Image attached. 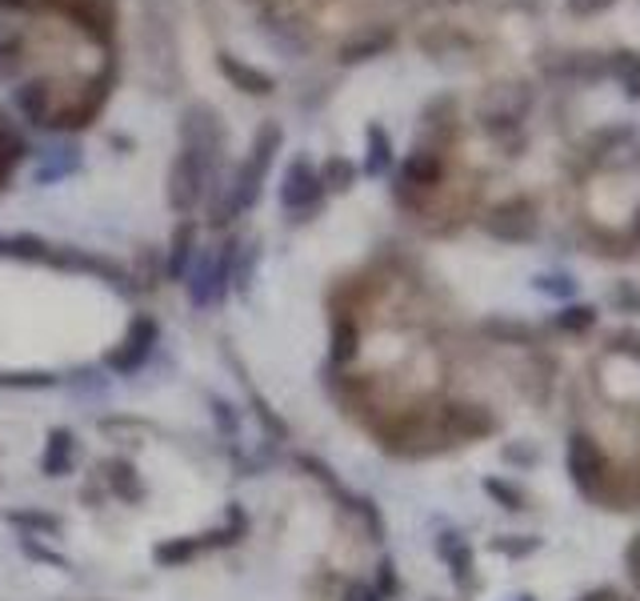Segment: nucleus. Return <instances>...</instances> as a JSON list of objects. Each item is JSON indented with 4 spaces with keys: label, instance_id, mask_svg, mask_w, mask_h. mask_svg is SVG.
Returning a JSON list of instances; mask_svg holds the SVG:
<instances>
[{
    "label": "nucleus",
    "instance_id": "24",
    "mask_svg": "<svg viewBox=\"0 0 640 601\" xmlns=\"http://www.w3.org/2000/svg\"><path fill=\"white\" fill-rule=\"evenodd\" d=\"M205 554V546H200V537H168V542H161V546L153 549V561L156 566H185V561H192V557Z\"/></svg>",
    "mask_w": 640,
    "mask_h": 601
},
{
    "label": "nucleus",
    "instance_id": "20",
    "mask_svg": "<svg viewBox=\"0 0 640 601\" xmlns=\"http://www.w3.org/2000/svg\"><path fill=\"white\" fill-rule=\"evenodd\" d=\"M48 253H53V241L36 233H0V256L9 261H33V265H45Z\"/></svg>",
    "mask_w": 640,
    "mask_h": 601
},
{
    "label": "nucleus",
    "instance_id": "5",
    "mask_svg": "<svg viewBox=\"0 0 640 601\" xmlns=\"http://www.w3.org/2000/svg\"><path fill=\"white\" fill-rule=\"evenodd\" d=\"M324 185H320V168L312 165L309 156H293L280 177V189H276V200L288 217H309L324 205Z\"/></svg>",
    "mask_w": 640,
    "mask_h": 601
},
{
    "label": "nucleus",
    "instance_id": "10",
    "mask_svg": "<svg viewBox=\"0 0 640 601\" xmlns=\"http://www.w3.org/2000/svg\"><path fill=\"white\" fill-rule=\"evenodd\" d=\"M56 105V80L45 73L33 77H16L12 85V109L21 112V121H29L33 129H48V112Z\"/></svg>",
    "mask_w": 640,
    "mask_h": 601
},
{
    "label": "nucleus",
    "instance_id": "14",
    "mask_svg": "<svg viewBox=\"0 0 640 601\" xmlns=\"http://www.w3.org/2000/svg\"><path fill=\"white\" fill-rule=\"evenodd\" d=\"M393 45H397V29H385V24H376V29H365V33H356L353 41H344V45L336 48V61H341V65H365V61H376V56H385Z\"/></svg>",
    "mask_w": 640,
    "mask_h": 601
},
{
    "label": "nucleus",
    "instance_id": "13",
    "mask_svg": "<svg viewBox=\"0 0 640 601\" xmlns=\"http://www.w3.org/2000/svg\"><path fill=\"white\" fill-rule=\"evenodd\" d=\"M197 221L192 217H180L173 237H168V249H165V281H185L192 261H197Z\"/></svg>",
    "mask_w": 640,
    "mask_h": 601
},
{
    "label": "nucleus",
    "instance_id": "19",
    "mask_svg": "<svg viewBox=\"0 0 640 601\" xmlns=\"http://www.w3.org/2000/svg\"><path fill=\"white\" fill-rule=\"evenodd\" d=\"M104 478H109V490L117 493V501H129V505L144 501V481L129 457H112L109 466H104Z\"/></svg>",
    "mask_w": 640,
    "mask_h": 601
},
{
    "label": "nucleus",
    "instance_id": "16",
    "mask_svg": "<svg viewBox=\"0 0 640 601\" xmlns=\"http://www.w3.org/2000/svg\"><path fill=\"white\" fill-rule=\"evenodd\" d=\"M80 168H85V153H80L77 145H65V149H56L53 156H45V161L36 165L33 181L41 185V189H48V185H60V181L77 177Z\"/></svg>",
    "mask_w": 640,
    "mask_h": 601
},
{
    "label": "nucleus",
    "instance_id": "38",
    "mask_svg": "<svg viewBox=\"0 0 640 601\" xmlns=\"http://www.w3.org/2000/svg\"><path fill=\"white\" fill-rule=\"evenodd\" d=\"M629 569H632V578L640 581V537L629 546Z\"/></svg>",
    "mask_w": 640,
    "mask_h": 601
},
{
    "label": "nucleus",
    "instance_id": "40",
    "mask_svg": "<svg viewBox=\"0 0 640 601\" xmlns=\"http://www.w3.org/2000/svg\"><path fill=\"white\" fill-rule=\"evenodd\" d=\"M637 245H640V212H637Z\"/></svg>",
    "mask_w": 640,
    "mask_h": 601
},
{
    "label": "nucleus",
    "instance_id": "18",
    "mask_svg": "<svg viewBox=\"0 0 640 601\" xmlns=\"http://www.w3.org/2000/svg\"><path fill=\"white\" fill-rule=\"evenodd\" d=\"M73 454H77V437H73V429H65V425L48 429L45 457H41L45 478H65L68 469H73Z\"/></svg>",
    "mask_w": 640,
    "mask_h": 601
},
{
    "label": "nucleus",
    "instance_id": "25",
    "mask_svg": "<svg viewBox=\"0 0 640 601\" xmlns=\"http://www.w3.org/2000/svg\"><path fill=\"white\" fill-rule=\"evenodd\" d=\"M437 549H441V557L449 561V569H453V578L461 581V586L468 578H473V549L464 546L461 537H456V534H444L441 542H437Z\"/></svg>",
    "mask_w": 640,
    "mask_h": 601
},
{
    "label": "nucleus",
    "instance_id": "23",
    "mask_svg": "<svg viewBox=\"0 0 640 601\" xmlns=\"http://www.w3.org/2000/svg\"><path fill=\"white\" fill-rule=\"evenodd\" d=\"M356 177H361V165H353L349 156L332 153L329 161L320 165V185H324V193H349L356 185Z\"/></svg>",
    "mask_w": 640,
    "mask_h": 601
},
{
    "label": "nucleus",
    "instance_id": "29",
    "mask_svg": "<svg viewBox=\"0 0 640 601\" xmlns=\"http://www.w3.org/2000/svg\"><path fill=\"white\" fill-rule=\"evenodd\" d=\"M532 289L544 293V297L569 300V297H576V281L569 277V273H541V277L532 281Z\"/></svg>",
    "mask_w": 640,
    "mask_h": 601
},
{
    "label": "nucleus",
    "instance_id": "8",
    "mask_svg": "<svg viewBox=\"0 0 640 601\" xmlns=\"http://www.w3.org/2000/svg\"><path fill=\"white\" fill-rule=\"evenodd\" d=\"M180 145H192L209 156H224L229 145V133H224L221 112L205 105V100H192L185 112H180Z\"/></svg>",
    "mask_w": 640,
    "mask_h": 601
},
{
    "label": "nucleus",
    "instance_id": "31",
    "mask_svg": "<svg viewBox=\"0 0 640 601\" xmlns=\"http://www.w3.org/2000/svg\"><path fill=\"white\" fill-rule=\"evenodd\" d=\"M556 325H561L564 334H585V329L596 325V309L593 305H569V309L556 317Z\"/></svg>",
    "mask_w": 640,
    "mask_h": 601
},
{
    "label": "nucleus",
    "instance_id": "35",
    "mask_svg": "<svg viewBox=\"0 0 640 601\" xmlns=\"http://www.w3.org/2000/svg\"><path fill=\"white\" fill-rule=\"evenodd\" d=\"M344 601H385V598H380L373 586H365V581H353V586L344 590Z\"/></svg>",
    "mask_w": 640,
    "mask_h": 601
},
{
    "label": "nucleus",
    "instance_id": "28",
    "mask_svg": "<svg viewBox=\"0 0 640 601\" xmlns=\"http://www.w3.org/2000/svg\"><path fill=\"white\" fill-rule=\"evenodd\" d=\"M56 373H48V369H33V373H4L0 378V390H53L56 385Z\"/></svg>",
    "mask_w": 640,
    "mask_h": 601
},
{
    "label": "nucleus",
    "instance_id": "6",
    "mask_svg": "<svg viewBox=\"0 0 640 601\" xmlns=\"http://www.w3.org/2000/svg\"><path fill=\"white\" fill-rule=\"evenodd\" d=\"M45 265L65 269V273H89V277L104 281V285H112V289L136 293L133 273H129L124 265H117V261L104 256V253H89V249H77V245H53V253H48Z\"/></svg>",
    "mask_w": 640,
    "mask_h": 601
},
{
    "label": "nucleus",
    "instance_id": "37",
    "mask_svg": "<svg viewBox=\"0 0 640 601\" xmlns=\"http://www.w3.org/2000/svg\"><path fill=\"white\" fill-rule=\"evenodd\" d=\"M497 549H500V554L520 557V554H532V549H537V542H497Z\"/></svg>",
    "mask_w": 640,
    "mask_h": 601
},
{
    "label": "nucleus",
    "instance_id": "27",
    "mask_svg": "<svg viewBox=\"0 0 640 601\" xmlns=\"http://www.w3.org/2000/svg\"><path fill=\"white\" fill-rule=\"evenodd\" d=\"M608 73L620 80V89L632 100L640 97V56L637 53H613L608 56Z\"/></svg>",
    "mask_w": 640,
    "mask_h": 601
},
{
    "label": "nucleus",
    "instance_id": "36",
    "mask_svg": "<svg viewBox=\"0 0 640 601\" xmlns=\"http://www.w3.org/2000/svg\"><path fill=\"white\" fill-rule=\"evenodd\" d=\"M617 300L625 305V309L637 313V309H640V289H632L629 281H625V285H617Z\"/></svg>",
    "mask_w": 640,
    "mask_h": 601
},
{
    "label": "nucleus",
    "instance_id": "17",
    "mask_svg": "<svg viewBox=\"0 0 640 601\" xmlns=\"http://www.w3.org/2000/svg\"><path fill=\"white\" fill-rule=\"evenodd\" d=\"M361 353V325L353 309L332 313V365H349Z\"/></svg>",
    "mask_w": 640,
    "mask_h": 601
},
{
    "label": "nucleus",
    "instance_id": "2",
    "mask_svg": "<svg viewBox=\"0 0 640 601\" xmlns=\"http://www.w3.org/2000/svg\"><path fill=\"white\" fill-rule=\"evenodd\" d=\"M217 168H221V156H209L192 145H180L177 156H173V168H168V205L180 217H192L209 200Z\"/></svg>",
    "mask_w": 640,
    "mask_h": 601
},
{
    "label": "nucleus",
    "instance_id": "30",
    "mask_svg": "<svg viewBox=\"0 0 640 601\" xmlns=\"http://www.w3.org/2000/svg\"><path fill=\"white\" fill-rule=\"evenodd\" d=\"M209 413H212V422H217L224 441H232V437L241 434V417H236V409H232L224 397H209Z\"/></svg>",
    "mask_w": 640,
    "mask_h": 601
},
{
    "label": "nucleus",
    "instance_id": "1",
    "mask_svg": "<svg viewBox=\"0 0 640 601\" xmlns=\"http://www.w3.org/2000/svg\"><path fill=\"white\" fill-rule=\"evenodd\" d=\"M280 145H285V129H280L276 121H261V129H256V136H253V149L244 153L241 168L232 173V181L221 189L217 205H212L209 221L217 225V229H224L232 217L256 209V200H261V193H265V181H268V173H273Z\"/></svg>",
    "mask_w": 640,
    "mask_h": 601
},
{
    "label": "nucleus",
    "instance_id": "7",
    "mask_svg": "<svg viewBox=\"0 0 640 601\" xmlns=\"http://www.w3.org/2000/svg\"><path fill=\"white\" fill-rule=\"evenodd\" d=\"M156 337H161V325H156L153 313H136L133 321H129V329H124L121 346L104 357V365H109L117 378H133V373H141V369L148 365Z\"/></svg>",
    "mask_w": 640,
    "mask_h": 601
},
{
    "label": "nucleus",
    "instance_id": "9",
    "mask_svg": "<svg viewBox=\"0 0 640 601\" xmlns=\"http://www.w3.org/2000/svg\"><path fill=\"white\" fill-rule=\"evenodd\" d=\"M485 233L497 237V241H508V245H525V241H532L537 237V205L525 197L517 200H505V205H497V209L488 212L485 221Z\"/></svg>",
    "mask_w": 640,
    "mask_h": 601
},
{
    "label": "nucleus",
    "instance_id": "4",
    "mask_svg": "<svg viewBox=\"0 0 640 601\" xmlns=\"http://www.w3.org/2000/svg\"><path fill=\"white\" fill-rule=\"evenodd\" d=\"M444 181V153L441 145H412V153L405 156V165L397 173V200L420 209V197L441 189Z\"/></svg>",
    "mask_w": 640,
    "mask_h": 601
},
{
    "label": "nucleus",
    "instance_id": "33",
    "mask_svg": "<svg viewBox=\"0 0 640 601\" xmlns=\"http://www.w3.org/2000/svg\"><path fill=\"white\" fill-rule=\"evenodd\" d=\"M376 593H380V598H397V590H400V581H397V569H393V561H380V566H376V586H373Z\"/></svg>",
    "mask_w": 640,
    "mask_h": 601
},
{
    "label": "nucleus",
    "instance_id": "21",
    "mask_svg": "<svg viewBox=\"0 0 640 601\" xmlns=\"http://www.w3.org/2000/svg\"><path fill=\"white\" fill-rule=\"evenodd\" d=\"M29 153H33V149H29V136H24L4 112H0V173L12 177V168L21 165Z\"/></svg>",
    "mask_w": 640,
    "mask_h": 601
},
{
    "label": "nucleus",
    "instance_id": "15",
    "mask_svg": "<svg viewBox=\"0 0 640 601\" xmlns=\"http://www.w3.org/2000/svg\"><path fill=\"white\" fill-rule=\"evenodd\" d=\"M393 161H397V153H393V136H388V129L380 121H368L365 129V165H361V173L365 177H385L388 168H393Z\"/></svg>",
    "mask_w": 640,
    "mask_h": 601
},
{
    "label": "nucleus",
    "instance_id": "12",
    "mask_svg": "<svg viewBox=\"0 0 640 601\" xmlns=\"http://www.w3.org/2000/svg\"><path fill=\"white\" fill-rule=\"evenodd\" d=\"M217 73L229 80L232 89L249 92V97H273V92H276V77H273V73L249 65L244 56L229 53V48H221V53H217Z\"/></svg>",
    "mask_w": 640,
    "mask_h": 601
},
{
    "label": "nucleus",
    "instance_id": "39",
    "mask_svg": "<svg viewBox=\"0 0 640 601\" xmlns=\"http://www.w3.org/2000/svg\"><path fill=\"white\" fill-rule=\"evenodd\" d=\"M585 601H613V593H593V598H585Z\"/></svg>",
    "mask_w": 640,
    "mask_h": 601
},
{
    "label": "nucleus",
    "instance_id": "11",
    "mask_svg": "<svg viewBox=\"0 0 640 601\" xmlns=\"http://www.w3.org/2000/svg\"><path fill=\"white\" fill-rule=\"evenodd\" d=\"M569 473L585 493H596V485L605 481V454L596 446V437L585 434V429H576L569 437Z\"/></svg>",
    "mask_w": 640,
    "mask_h": 601
},
{
    "label": "nucleus",
    "instance_id": "41",
    "mask_svg": "<svg viewBox=\"0 0 640 601\" xmlns=\"http://www.w3.org/2000/svg\"><path fill=\"white\" fill-rule=\"evenodd\" d=\"M517 601H532V598H517Z\"/></svg>",
    "mask_w": 640,
    "mask_h": 601
},
{
    "label": "nucleus",
    "instance_id": "34",
    "mask_svg": "<svg viewBox=\"0 0 640 601\" xmlns=\"http://www.w3.org/2000/svg\"><path fill=\"white\" fill-rule=\"evenodd\" d=\"M613 0H569V12L576 17H596V12H605Z\"/></svg>",
    "mask_w": 640,
    "mask_h": 601
},
{
    "label": "nucleus",
    "instance_id": "32",
    "mask_svg": "<svg viewBox=\"0 0 640 601\" xmlns=\"http://www.w3.org/2000/svg\"><path fill=\"white\" fill-rule=\"evenodd\" d=\"M485 493H488V498H497L505 510H525V493L512 490V485H508V481H500V478H488L485 481Z\"/></svg>",
    "mask_w": 640,
    "mask_h": 601
},
{
    "label": "nucleus",
    "instance_id": "26",
    "mask_svg": "<svg viewBox=\"0 0 640 601\" xmlns=\"http://www.w3.org/2000/svg\"><path fill=\"white\" fill-rule=\"evenodd\" d=\"M256 265H261V241H249V245L236 249V261H232V289L249 293L256 277Z\"/></svg>",
    "mask_w": 640,
    "mask_h": 601
},
{
    "label": "nucleus",
    "instance_id": "22",
    "mask_svg": "<svg viewBox=\"0 0 640 601\" xmlns=\"http://www.w3.org/2000/svg\"><path fill=\"white\" fill-rule=\"evenodd\" d=\"M4 522L16 525L24 537H36V534H60L65 522L56 517V513H45V510H4Z\"/></svg>",
    "mask_w": 640,
    "mask_h": 601
},
{
    "label": "nucleus",
    "instance_id": "3",
    "mask_svg": "<svg viewBox=\"0 0 640 601\" xmlns=\"http://www.w3.org/2000/svg\"><path fill=\"white\" fill-rule=\"evenodd\" d=\"M236 249H241V241L229 237L221 245L197 253V261H192V269H188V277H185V293H188V305H192V309H221L224 305V297H229V289H232V261H236Z\"/></svg>",
    "mask_w": 640,
    "mask_h": 601
}]
</instances>
